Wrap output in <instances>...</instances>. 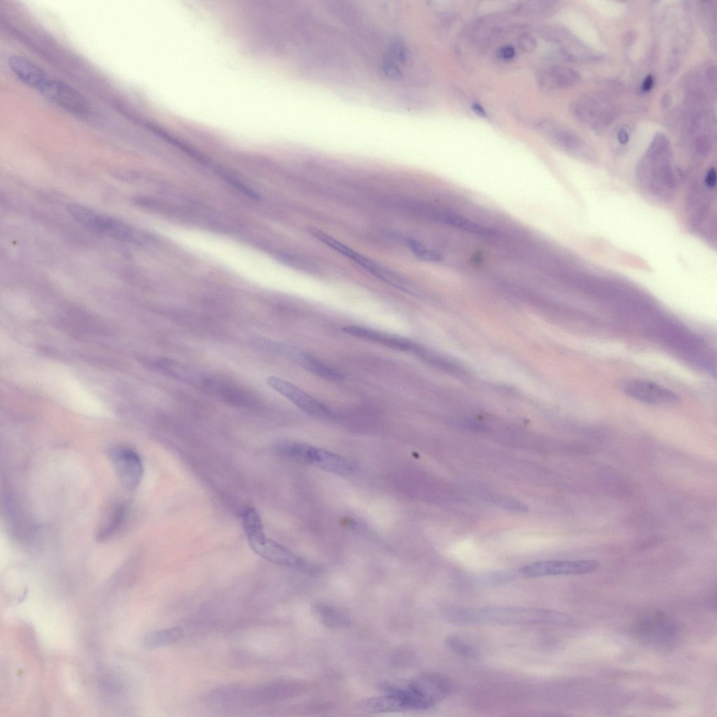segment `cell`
I'll return each instance as SVG.
<instances>
[{
  "instance_id": "5",
  "label": "cell",
  "mask_w": 717,
  "mask_h": 717,
  "mask_svg": "<svg viewBox=\"0 0 717 717\" xmlns=\"http://www.w3.org/2000/svg\"><path fill=\"white\" fill-rule=\"evenodd\" d=\"M67 211L75 221L95 232L127 242L142 243L145 239L143 233L136 228L85 206L70 204L67 206Z\"/></svg>"
},
{
  "instance_id": "16",
  "label": "cell",
  "mask_w": 717,
  "mask_h": 717,
  "mask_svg": "<svg viewBox=\"0 0 717 717\" xmlns=\"http://www.w3.org/2000/svg\"><path fill=\"white\" fill-rule=\"evenodd\" d=\"M342 331L348 335L397 351L415 354H419L421 351L420 348L416 344L405 337L375 329L358 326H349L342 328Z\"/></svg>"
},
{
  "instance_id": "1",
  "label": "cell",
  "mask_w": 717,
  "mask_h": 717,
  "mask_svg": "<svg viewBox=\"0 0 717 717\" xmlns=\"http://www.w3.org/2000/svg\"><path fill=\"white\" fill-rule=\"evenodd\" d=\"M643 329L689 363L711 374L715 373V362L704 341L683 324L657 314Z\"/></svg>"
},
{
  "instance_id": "21",
  "label": "cell",
  "mask_w": 717,
  "mask_h": 717,
  "mask_svg": "<svg viewBox=\"0 0 717 717\" xmlns=\"http://www.w3.org/2000/svg\"><path fill=\"white\" fill-rule=\"evenodd\" d=\"M578 78V74L572 69L555 65L541 73L538 81L543 88H566L574 84Z\"/></svg>"
},
{
  "instance_id": "12",
  "label": "cell",
  "mask_w": 717,
  "mask_h": 717,
  "mask_svg": "<svg viewBox=\"0 0 717 717\" xmlns=\"http://www.w3.org/2000/svg\"><path fill=\"white\" fill-rule=\"evenodd\" d=\"M266 382L307 414L319 418L330 416L331 412L326 405L291 382L276 376L268 377Z\"/></svg>"
},
{
  "instance_id": "23",
  "label": "cell",
  "mask_w": 717,
  "mask_h": 717,
  "mask_svg": "<svg viewBox=\"0 0 717 717\" xmlns=\"http://www.w3.org/2000/svg\"><path fill=\"white\" fill-rule=\"evenodd\" d=\"M558 7V3L552 1L534 0L522 1L515 6L517 13L529 16H548L552 15Z\"/></svg>"
},
{
  "instance_id": "4",
  "label": "cell",
  "mask_w": 717,
  "mask_h": 717,
  "mask_svg": "<svg viewBox=\"0 0 717 717\" xmlns=\"http://www.w3.org/2000/svg\"><path fill=\"white\" fill-rule=\"evenodd\" d=\"M636 638L657 649H668L678 643L681 629L674 618L660 611H650L639 617L634 627Z\"/></svg>"
},
{
  "instance_id": "24",
  "label": "cell",
  "mask_w": 717,
  "mask_h": 717,
  "mask_svg": "<svg viewBox=\"0 0 717 717\" xmlns=\"http://www.w3.org/2000/svg\"><path fill=\"white\" fill-rule=\"evenodd\" d=\"M242 522L248 541L265 534L260 515L254 507L248 506L243 510Z\"/></svg>"
},
{
  "instance_id": "32",
  "label": "cell",
  "mask_w": 717,
  "mask_h": 717,
  "mask_svg": "<svg viewBox=\"0 0 717 717\" xmlns=\"http://www.w3.org/2000/svg\"><path fill=\"white\" fill-rule=\"evenodd\" d=\"M471 109H472L473 111H474V113L477 116H480L481 118H487V114L486 111L484 109V108L480 104H478L477 102L473 103L472 105H471Z\"/></svg>"
},
{
  "instance_id": "19",
  "label": "cell",
  "mask_w": 717,
  "mask_h": 717,
  "mask_svg": "<svg viewBox=\"0 0 717 717\" xmlns=\"http://www.w3.org/2000/svg\"><path fill=\"white\" fill-rule=\"evenodd\" d=\"M358 707L368 713L395 712L406 710L401 698L396 694L386 691L383 696L369 697L359 702Z\"/></svg>"
},
{
  "instance_id": "2",
  "label": "cell",
  "mask_w": 717,
  "mask_h": 717,
  "mask_svg": "<svg viewBox=\"0 0 717 717\" xmlns=\"http://www.w3.org/2000/svg\"><path fill=\"white\" fill-rule=\"evenodd\" d=\"M453 621L461 623H485L510 625H565L571 618L557 611L523 606H485L456 610L449 614Z\"/></svg>"
},
{
  "instance_id": "25",
  "label": "cell",
  "mask_w": 717,
  "mask_h": 717,
  "mask_svg": "<svg viewBox=\"0 0 717 717\" xmlns=\"http://www.w3.org/2000/svg\"><path fill=\"white\" fill-rule=\"evenodd\" d=\"M125 515L126 506L124 504L116 506L101 527L98 533L99 540L103 541L112 536L121 526Z\"/></svg>"
},
{
  "instance_id": "17",
  "label": "cell",
  "mask_w": 717,
  "mask_h": 717,
  "mask_svg": "<svg viewBox=\"0 0 717 717\" xmlns=\"http://www.w3.org/2000/svg\"><path fill=\"white\" fill-rule=\"evenodd\" d=\"M7 62L11 71L20 81L41 93L51 79L44 70L24 57L12 55Z\"/></svg>"
},
{
  "instance_id": "11",
  "label": "cell",
  "mask_w": 717,
  "mask_h": 717,
  "mask_svg": "<svg viewBox=\"0 0 717 717\" xmlns=\"http://www.w3.org/2000/svg\"><path fill=\"white\" fill-rule=\"evenodd\" d=\"M109 456L121 484L127 489H136L144 473L142 461L133 449L118 445L109 450Z\"/></svg>"
},
{
  "instance_id": "35",
  "label": "cell",
  "mask_w": 717,
  "mask_h": 717,
  "mask_svg": "<svg viewBox=\"0 0 717 717\" xmlns=\"http://www.w3.org/2000/svg\"><path fill=\"white\" fill-rule=\"evenodd\" d=\"M653 311H651V312H653ZM649 314H650V313H649ZM647 315H648V314H647ZM647 315H646V316H647ZM643 318H642V319H643ZM641 320H640V321H641Z\"/></svg>"
},
{
  "instance_id": "7",
  "label": "cell",
  "mask_w": 717,
  "mask_h": 717,
  "mask_svg": "<svg viewBox=\"0 0 717 717\" xmlns=\"http://www.w3.org/2000/svg\"><path fill=\"white\" fill-rule=\"evenodd\" d=\"M415 710L429 709L444 699L450 692L448 681L437 674H422L405 687Z\"/></svg>"
},
{
  "instance_id": "6",
  "label": "cell",
  "mask_w": 717,
  "mask_h": 717,
  "mask_svg": "<svg viewBox=\"0 0 717 717\" xmlns=\"http://www.w3.org/2000/svg\"><path fill=\"white\" fill-rule=\"evenodd\" d=\"M313 235L321 242L338 253L360 265L369 273L382 281L408 293H415V291L410 282L398 273L371 260L354 249L342 243L337 239L321 232L314 230Z\"/></svg>"
},
{
  "instance_id": "20",
  "label": "cell",
  "mask_w": 717,
  "mask_h": 717,
  "mask_svg": "<svg viewBox=\"0 0 717 717\" xmlns=\"http://www.w3.org/2000/svg\"><path fill=\"white\" fill-rule=\"evenodd\" d=\"M312 613L319 622L327 627L346 628L351 625V620L347 614L326 604H314L312 606Z\"/></svg>"
},
{
  "instance_id": "10",
  "label": "cell",
  "mask_w": 717,
  "mask_h": 717,
  "mask_svg": "<svg viewBox=\"0 0 717 717\" xmlns=\"http://www.w3.org/2000/svg\"><path fill=\"white\" fill-rule=\"evenodd\" d=\"M623 392L638 402L653 406H672L680 402L679 396L666 387L645 379H633L622 385Z\"/></svg>"
},
{
  "instance_id": "8",
  "label": "cell",
  "mask_w": 717,
  "mask_h": 717,
  "mask_svg": "<svg viewBox=\"0 0 717 717\" xmlns=\"http://www.w3.org/2000/svg\"><path fill=\"white\" fill-rule=\"evenodd\" d=\"M281 448V451L293 459L331 472L347 473L352 469V464L348 459L324 450L295 443L284 445Z\"/></svg>"
},
{
  "instance_id": "15",
  "label": "cell",
  "mask_w": 717,
  "mask_h": 717,
  "mask_svg": "<svg viewBox=\"0 0 717 717\" xmlns=\"http://www.w3.org/2000/svg\"><path fill=\"white\" fill-rule=\"evenodd\" d=\"M277 354L323 379L332 381L343 380V375L340 373L291 344L281 342L278 347Z\"/></svg>"
},
{
  "instance_id": "28",
  "label": "cell",
  "mask_w": 717,
  "mask_h": 717,
  "mask_svg": "<svg viewBox=\"0 0 717 717\" xmlns=\"http://www.w3.org/2000/svg\"><path fill=\"white\" fill-rule=\"evenodd\" d=\"M514 577V573L509 571H496L485 575L482 580L486 583L497 585L508 583L513 580Z\"/></svg>"
},
{
  "instance_id": "34",
  "label": "cell",
  "mask_w": 717,
  "mask_h": 717,
  "mask_svg": "<svg viewBox=\"0 0 717 717\" xmlns=\"http://www.w3.org/2000/svg\"><path fill=\"white\" fill-rule=\"evenodd\" d=\"M618 138L620 144H625L628 141V134L625 130L621 129L618 132Z\"/></svg>"
},
{
  "instance_id": "33",
  "label": "cell",
  "mask_w": 717,
  "mask_h": 717,
  "mask_svg": "<svg viewBox=\"0 0 717 717\" xmlns=\"http://www.w3.org/2000/svg\"><path fill=\"white\" fill-rule=\"evenodd\" d=\"M653 85V76L651 75L647 76L644 78V80H643V81L642 83V85H641L642 90L643 92L649 91L652 88Z\"/></svg>"
},
{
  "instance_id": "26",
  "label": "cell",
  "mask_w": 717,
  "mask_h": 717,
  "mask_svg": "<svg viewBox=\"0 0 717 717\" xmlns=\"http://www.w3.org/2000/svg\"><path fill=\"white\" fill-rule=\"evenodd\" d=\"M445 645L459 656L474 659L478 656L476 649L466 640L456 635H450L445 639Z\"/></svg>"
},
{
  "instance_id": "18",
  "label": "cell",
  "mask_w": 717,
  "mask_h": 717,
  "mask_svg": "<svg viewBox=\"0 0 717 717\" xmlns=\"http://www.w3.org/2000/svg\"><path fill=\"white\" fill-rule=\"evenodd\" d=\"M535 127L543 137L566 151L577 153L581 149V144L578 138L553 120H539Z\"/></svg>"
},
{
  "instance_id": "30",
  "label": "cell",
  "mask_w": 717,
  "mask_h": 717,
  "mask_svg": "<svg viewBox=\"0 0 717 717\" xmlns=\"http://www.w3.org/2000/svg\"><path fill=\"white\" fill-rule=\"evenodd\" d=\"M498 56L503 60H510L515 56V50L510 45H504L498 50Z\"/></svg>"
},
{
  "instance_id": "13",
  "label": "cell",
  "mask_w": 717,
  "mask_h": 717,
  "mask_svg": "<svg viewBox=\"0 0 717 717\" xmlns=\"http://www.w3.org/2000/svg\"><path fill=\"white\" fill-rule=\"evenodd\" d=\"M251 548L259 556L279 566L303 572H309L311 567L302 559L286 548L264 535L248 541Z\"/></svg>"
},
{
  "instance_id": "27",
  "label": "cell",
  "mask_w": 717,
  "mask_h": 717,
  "mask_svg": "<svg viewBox=\"0 0 717 717\" xmlns=\"http://www.w3.org/2000/svg\"><path fill=\"white\" fill-rule=\"evenodd\" d=\"M409 246L412 253L420 260L427 262H439L443 256L436 251L430 249L415 240L409 241Z\"/></svg>"
},
{
  "instance_id": "31",
  "label": "cell",
  "mask_w": 717,
  "mask_h": 717,
  "mask_svg": "<svg viewBox=\"0 0 717 717\" xmlns=\"http://www.w3.org/2000/svg\"><path fill=\"white\" fill-rule=\"evenodd\" d=\"M704 184L708 188H713L716 183V172L714 168H710L705 174Z\"/></svg>"
},
{
  "instance_id": "9",
  "label": "cell",
  "mask_w": 717,
  "mask_h": 717,
  "mask_svg": "<svg viewBox=\"0 0 717 717\" xmlns=\"http://www.w3.org/2000/svg\"><path fill=\"white\" fill-rule=\"evenodd\" d=\"M600 566L594 559L545 560L527 564L520 569L525 577L578 575L592 573Z\"/></svg>"
},
{
  "instance_id": "3",
  "label": "cell",
  "mask_w": 717,
  "mask_h": 717,
  "mask_svg": "<svg viewBox=\"0 0 717 717\" xmlns=\"http://www.w3.org/2000/svg\"><path fill=\"white\" fill-rule=\"evenodd\" d=\"M636 172L640 184L648 194L660 200L671 197L676 187L677 177L667 141L663 137L655 138Z\"/></svg>"
},
{
  "instance_id": "29",
  "label": "cell",
  "mask_w": 717,
  "mask_h": 717,
  "mask_svg": "<svg viewBox=\"0 0 717 717\" xmlns=\"http://www.w3.org/2000/svg\"><path fill=\"white\" fill-rule=\"evenodd\" d=\"M517 44L523 52L530 53L535 49L536 41L531 35L523 33L519 36Z\"/></svg>"
},
{
  "instance_id": "14",
  "label": "cell",
  "mask_w": 717,
  "mask_h": 717,
  "mask_svg": "<svg viewBox=\"0 0 717 717\" xmlns=\"http://www.w3.org/2000/svg\"><path fill=\"white\" fill-rule=\"evenodd\" d=\"M41 94L72 113L83 114L88 109L85 97L76 89L61 81L50 79Z\"/></svg>"
},
{
  "instance_id": "22",
  "label": "cell",
  "mask_w": 717,
  "mask_h": 717,
  "mask_svg": "<svg viewBox=\"0 0 717 717\" xmlns=\"http://www.w3.org/2000/svg\"><path fill=\"white\" fill-rule=\"evenodd\" d=\"M183 634L180 627H174L153 631L143 639V645L147 648L165 646L179 641Z\"/></svg>"
}]
</instances>
